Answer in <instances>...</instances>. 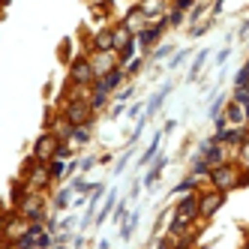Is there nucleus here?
Wrapping results in <instances>:
<instances>
[{"mask_svg":"<svg viewBox=\"0 0 249 249\" xmlns=\"http://www.w3.org/2000/svg\"><path fill=\"white\" fill-rule=\"evenodd\" d=\"M15 213H18L21 219L27 222H45L48 219V201H45V192H27L24 201L15 207Z\"/></svg>","mask_w":249,"mask_h":249,"instance_id":"obj_4","label":"nucleus"},{"mask_svg":"<svg viewBox=\"0 0 249 249\" xmlns=\"http://www.w3.org/2000/svg\"><path fill=\"white\" fill-rule=\"evenodd\" d=\"M207 186L210 189H219V192H231V189H243L249 186V171L243 162H237V159H228V162L210 168L207 174Z\"/></svg>","mask_w":249,"mask_h":249,"instance_id":"obj_1","label":"nucleus"},{"mask_svg":"<svg viewBox=\"0 0 249 249\" xmlns=\"http://www.w3.org/2000/svg\"><path fill=\"white\" fill-rule=\"evenodd\" d=\"M87 57H90V66H93L96 78H102L105 72H111L114 66H120L117 51H87Z\"/></svg>","mask_w":249,"mask_h":249,"instance_id":"obj_10","label":"nucleus"},{"mask_svg":"<svg viewBox=\"0 0 249 249\" xmlns=\"http://www.w3.org/2000/svg\"><path fill=\"white\" fill-rule=\"evenodd\" d=\"M45 165H48L51 177H54V180L60 183L63 177H66V165H69V162H66V159H57V156H54V159H51V162H45Z\"/></svg>","mask_w":249,"mask_h":249,"instance_id":"obj_29","label":"nucleus"},{"mask_svg":"<svg viewBox=\"0 0 249 249\" xmlns=\"http://www.w3.org/2000/svg\"><path fill=\"white\" fill-rule=\"evenodd\" d=\"M21 177H24V183L30 192H48L51 183H54V177H51L48 165L45 162H36L33 156L24 159V168H21Z\"/></svg>","mask_w":249,"mask_h":249,"instance_id":"obj_2","label":"nucleus"},{"mask_svg":"<svg viewBox=\"0 0 249 249\" xmlns=\"http://www.w3.org/2000/svg\"><path fill=\"white\" fill-rule=\"evenodd\" d=\"M126 162H129V153L117 159V165H114V174H123V171H126Z\"/></svg>","mask_w":249,"mask_h":249,"instance_id":"obj_46","label":"nucleus"},{"mask_svg":"<svg viewBox=\"0 0 249 249\" xmlns=\"http://www.w3.org/2000/svg\"><path fill=\"white\" fill-rule=\"evenodd\" d=\"M72 201H75L72 186H60L54 192V198H51V207H54V210H69V207H72Z\"/></svg>","mask_w":249,"mask_h":249,"instance_id":"obj_23","label":"nucleus"},{"mask_svg":"<svg viewBox=\"0 0 249 249\" xmlns=\"http://www.w3.org/2000/svg\"><path fill=\"white\" fill-rule=\"evenodd\" d=\"M69 186H72V192H75V198H87V195L93 192V186H96V183H90V180H84V174H75V177H72V183H69Z\"/></svg>","mask_w":249,"mask_h":249,"instance_id":"obj_26","label":"nucleus"},{"mask_svg":"<svg viewBox=\"0 0 249 249\" xmlns=\"http://www.w3.org/2000/svg\"><path fill=\"white\" fill-rule=\"evenodd\" d=\"M198 3H201V0H171V6L180 9V12H189L192 6H198Z\"/></svg>","mask_w":249,"mask_h":249,"instance_id":"obj_43","label":"nucleus"},{"mask_svg":"<svg viewBox=\"0 0 249 249\" xmlns=\"http://www.w3.org/2000/svg\"><path fill=\"white\" fill-rule=\"evenodd\" d=\"M237 162L249 165V132H246V138H243V144L237 147Z\"/></svg>","mask_w":249,"mask_h":249,"instance_id":"obj_42","label":"nucleus"},{"mask_svg":"<svg viewBox=\"0 0 249 249\" xmlns=\"http://www.w3.org/2000/svg\"><path fill=\"white\" fill-rule=\"evenodd\" d=\"M246 33H249V18H246V21L237 27V36H246Z\"/></svg>","mask_w":249,"mask_h":249,"instance_id":"obj_50","label":"nucleus"},{"mask_svg":"<svg viewBox=\"0 0 249 249\" xmlns=\"http://www.w3.org/2000/svg\"><path fill=\"white\" fill-rule=\"evenodd\" d=\"M189 174H195V177H201V180H207V174H210V165L204 162L201 156H192V165H189Z\"/></svg>","mask_w":249,"mask_h":249,"instance_id":"obj_31","label":"nucleus"},{"mask_svg":"<svg viewBox=\"0 0 249 249\" xmlns=\"http://www.w3.org/2000/svg\"><path fill=\"white\" fill-rule=\"evenodd\" d=\"M192 54V51L189 48H183V51H174V54H171V63H168V69H177V66H183V60Z\"/></svg>","mask_w":249,"mask_h":249,"instance_id":"obj_40","label":"nucleus"},{"mask_svg":"<svg viewBox=\"0 0 249 249\" xmlns=\"http://www.w3.org/2000/svg\"><path fill=\"white\" fill-rule=\"evenodd\" d=\"M90 51H114V39H111V27H99L90 36Z\"/></svg>","mask_w":249,"mask_h":249,"instance_id":"obj_20","label":"nucleus"},{"mask_svg":"<svg viewBox=\"0 0 249 249\" xmlns=\"http://www.w3.org/2000/svg\"><path fill=\"white\" fill-rule=\"evenodd\" d=\"M66 123L72 126H81V123H96V111L90 108V102H78V99H63L60 102V111H57Z\"/></svg>","mask_w":249,"mask_h":249,"instance_id":"obj_5","label":"nucleus"},{"mask_svg":"<svg viewBox=\"0 0 249 249\" xmlns=\"http://www.w3.org/2000/svg\"><path fill=\"white\" fill-rule=\"evenodd\" d=\"M234 87H249V57H246V63L234 72Z\"/></svg>","mask_w":249,"mask_h":249,"instance_id":"obj_37","label":"nucleus"},{"mask_svg":"<svg viewBox=\"0 0 249 249\" xmlns=\"http://www.w3.org/2000/svg\"><path fill=\"white\" fill-rule=\"evenodd\" d=\"M198 189H207V180H201V177H195V174H186L180 183H177L171 189L174 198H180V195H189V192H198Z\"/></svg>","mask_w":249,"mask_h":249,"instance_id":"obj_17","label":"nucleus"},{"mask_svg":"<svg viewBox=\"0 0 249 249\" xmlns=\"http://www.w3.org/2000/svg\"><path fill=\"white\" fill-rule=\"evenodd\" d=\"M144 108H147L144 102H132V105H129V117H132V120H138V117H141V111H144Z\"/></svg>","mask_w":249,"mask_h":249,"instance_id":"obj_45","label":"nucleus"},{"mask_svg":"<svg viewBox=\"0 0 249 249\" xmlns=\"http://www.w3.org/2000/svg\"><path fill=\"white\" fill-rule=\"evenodd\" d=\"M126 216H129V198H120L117 207H114V213H111V219L117 225H123V222H126Z\"/></svg>","mask_w":249,"mask_h":249,"instance_id":"obj_32","label":"nucleus"},{"mask_svg":"<svg viewBox=\"0 0 249 249\" xmlns=\"http://www.w3.org/2000/svg\"><path fill=\"white\" fill-rule=\"evenodd\" d=\"M168 93H171V84H162V87H159V90H156V93H153V96L147 99V108H144V117H147V120L159 114V108H162V105H165Z\"/></svg>","mask_w":249,"mask_h":249,"instance_id":"obj_18","label":"nucleus"},{"mask_svg":"<svg viewBox=\"0 0 249 249\" xmlns=\"http://www.w3.org/2000/svg\"><path fill=\"white\" fill-rule=\"evenodd\" d=\"M120 21L126 24V27H129L132 33H141V30H144V27L150 24V21H147V15L138 9V3H132V6H129L126 12H123V18H120Z\"/></svg>","mask_w":249,"mask_h":249,"instance_id":"obj_14","label":"nucleus"},{"mask_svg":"<svg viewBox=\"0 0 249 249\" xmlns=\"http://www.w3.org/2000/svg\"><path fill=\"white\" fill-rule=\"evenodd\" d=\"M222 114L228 117L231 126H246V108H243V105H237L231 96H228V102H225V111H222Z\"/></svg>","mask_w":249,"mask_h":249,"instance_id":"obj_22","label":"nucleus"},{"mask_svg":"<svg viewBox=\"0 0 249 249\" xmlns=\"http://www.w3.org/2000/svg\"><path fill=\"white\" fill-rule=\"evenodd\" d=\"M165 18H168V27L174 30V27H180V24H186V12H180V9H168V15H165Z\"/></svg>","mask_w":249,"mask_h":249,"instance_id":"obj_36","label":"nucleus"},{"mask_svg":"<svg viewBox=\"0 0 249 249\" xmlns=\"http://www.w3.org/2000/svg\"><path fill=\"white\" fill-rule=\"evenodd\" d=\"M57 144H60V138L54 132H42V135H36V141H33L30 156L36 159V162H51L54 153H57Z\"/></svg>","mask_w":249,"mask_h":249,"instance_id":"obj_9","label":"nucleus"},{"mask_svg":"<svg viewBox=\"0 0 249 249\" xmlns=\"http://www.w3.org/2000/svg\"><path fill=\"white\" fill-rule=\"evenodd\" d=\"M123 111H126V105H120V102H117V105H114V108L108 111V120H117V117H120Z\"/></svg>","mask_w":249,"mask_h":249,"instance_id":"obj_47","label":"nucleus"},{"mask_svg":"<svg viewBox=\"0 0 249 249\" xmlns=\"http://www.w3.org/2000/svg\"><path fill=\"white\" fill-rule=\"evenodd\" d=\"M162 135H165V132H153V141L144 147V153H141V156H138V162H135L138 168H147L153 159L159 156V147H162Z\"/></svg>","mask_w":249,"mask_h":249,"instance_id":"obj_19","label":"nucleus"},{"mask_svg":"<svg viewBox=\"0 0 249 249\" xmlns=\"http://www.w3.org/2000/svg\"><path fill=\"white\" fill-rule=\"evenodd\" d=\"M93 126H96V123H81V126H72V132H69V144H72L75 150L87 147L93 141Z\"/></svg>","mask_w":249,"mask_h":249,"instance_id":"obj_15","label":"nucleus"},{"mask_svg":"<svg viewBox=\"0 0 249 249\" xmlns=\"http://www.w3.org/2000/svg\"><path fill=\"white\" fill-rule=\"evenodd\" d=\"M123 84H126V72H123V66H114L111 72H105L102 78H96V87H102V90H108L111 96L120 90Z\"/></svg>","mask_w":249,"mask_h":249,"instance_id":"obj_11","label":"nucleus"},{"mask_svg":"<svg viewBox=\"0 0 249 249\" xmlns=\"http://www.w3.org/2000/svg\"><path fill=\"white\" fill-rule=\"evenodd\" d=\"M174 249H180V246H174Z\"/></svg>","mask_w":249,"mask_h":249,"instance_id":"obj_53","label":"nucleus"},{"mask_svg":"<svg viewBox=\"0 0 249 249\" xmlns=\"http://www.w3.org/2000/svg\"><path fill=\"white\" fill-rule=\"evenodd\" d=\"M138 192H141V183H132V186H129V201L138 198Z\"/></svg>","mask_w":249,"mask_h":249,"instance_id":"obj_48","label":"nucleus"},{"mask_svg":"<svg viewBox=\"0 0 249 249\" xmlns=\"http://www.w3.org/2000/svg\"><path fill=\"white\" fill-rule=\"evenodd\" d=\"M99 165V156H84L81 162H78V174H87L90 168H96Z\"/></svg>","mask_w":249,"mask_h":249,"instance_id":"obj_41","label":"nucleus"},{"mask_svg":"<svg viewBox=\"0 0 249 249\" xmlns=\"http://www.w3.org/2000/svg\"><path fill=\"white\" fill-rule=\"evenodd\" d=\"M174 54V45H168V42H162V45H156L153 51H150V60L156 63V60H165V57H171Z\"/></svg>","mask_w":249,"mask_h":249,"instance_id":"obj_34","label":"nucleus"},{"mask_svg":"<svg viewBox=\"0 0 249 249\" xmlns=\"http://www.w3.org/2000/svg\"><path fill=\"white\" fill-rule=\"evenodd\" d=\"M207 57H210V51H207V48H201V51H198V54H195V57H192V66H189V75H186L189 81H195V78H198V72H201V69H204V63H207Z\"/></svg>","mask_w":249,"mask_h":249,"instance_id":"obj_28","label":"nucleus"},{"mask_svg":"<svg viewBox=\"0 0 249 249\" xmlns=\"http://www.w3.org/2000/svg\"><path fill=\"white\" fill-rule=\"evenodd\" d=\"M195 156H201L210 168H216V165L228 162V159H237V156H234V150H228L225 144H219V141L213 138V135H207V138H201V141H198V147H195Z\"/></svg>","mask_w":249,"mask_h":249,"instance_id":"obj_3","label":"nucleus"},{"mask_svg":"<svg viewBox=\"0 0 249 249\" xmlns=\"http://www.w3.org/2000/svg\"><path fill=\"white\" fill-rule=\"evenodd\" d=\"M165 165H168V156H165V153H159V156L153 159V165H147V174H144V186H147L150 192L156 189V183H159V177H162Z\"/></svg>","mask_w":249,"mask_h":249,"instance_id":"obj_16","label":"nucleus"},{"mask_svg":"<svg viewBox=\"0 0 249 249\" xmlns=\"http://www.w3.org/2000/svg\"><path fill=\"white\" fill-rule=\"evenodd\" d=\"M225 102H228V96H225V93H216V96H213V102H210V108H207V117L216 120V117L225 111Z\"/></svg>","mask_w":249,"mask_h":249,"instance_id":"obj_30","label":"nucleus"},{"mask_svg":"<svg viewBox=\"0 0 249 249\" xmlns=\"http://www.w3.org/2000/svg\"><path fill=\"white\" fill-rule=\"evenodd\" d=\"M69 84H96V72L90 66V57L87 54H78L69 60Z\"/></svg>","mask_w":249,"mask_h":249,"instance_id":"obj_8","label":"nucleus"},{"mask_svg":"<svg viewBox=\"0 0 249 249\" xmlns=\"http://www.w3.org/2000/svg\"><path fill=\"white\" fill-rule=\"evenodd\" d=\"M111 39H114V51L120 54V51H126L129 45H135V33L123 21H117V24H111Z\"/></svg>","mask_w":249,"mask_h":249,"instance_id":"obj_13","label":"nucleus"},{"mask_svg":"<svg viewBox=\"0 0 249 249\" xmlns=\"http://www.w3.org/2000/svg\"><path fill=\"white\" fill-rule=\"evenodd\" d=\"M117 189H108V195H105V201L99 204V210H96V219H93V225H102L105 219H108L111 216V213H114V207H117Z\"/></svg>","mask_w":249,"mask_h":249,"instance_id":"obj_21","label":"nucleus"},{"mask_svg":"<svg viewBox=\"0 0 249 249\" xmlns=\"http://www.w3.org/2000/svg\"><path fill=\"white\" fill-rule=\"evenodd\" d=\"M111 99H114V102H120V105L132 102V99H135V87H132V84H123V87H120V90H117Z\"/></svg>","mask_w":249,"mask_h":249,"instance_id":"obj_33","label":"nucleus"},{"mask_svg":"<svg viewBox=\"0 0 249 249\" xmlns=\"http://www.w3.org/2000/svg\"><path fill=\"white\" fill-rule=\"evenodd\" d=\"M243 249H249V240H246V243H243Z\"/></svg>","mask_w":249,"mask_h":249,"instance_id":"obj_52","label":"nucleus"},{"mask_svg":"<svg viewBox=\"0 0 249 249\" xmlns=\"http://www.w3.org/2000/svg\"><path fill=\"white\" fill-rule=\"evenodd\" d=\"M108 102H111V93H108V90H102V87H96V84H93V96H90V108H93V111L99 114V111H102V108H105V105H108Z\"/></svg>","mask_w":249,"mask_h":249,"instance_id":"obj_27","label":"nucleus"},{"mask_svg":"<svg viewBox=\"0 0 249 249\" xmlns=\"http://www.w3.org/2000/svg\"><path fill=\"white\" fill-rule=\"evenodd\" d=\"M138 9L147 15V21L153 24L156 18H162V15H168L171 9V0H138Z\"/></svg>","mask_w":249,"mask_h":249,"instance_id":"obj_12","label":"nucleus"},{"mask_svg":"<svg viewBox=\"0 0 249 249\" xmlns=\"http://www.w3.org/2000/svg\"><path fill=\"white\" fill-rule=\"evenodd\" d=\"M165 30H171L168 27V18L162 15V18H156L153 24H147L141 33H135V42H138V51H144V54H150V51L156 48V45H162V36H165Z\"/></svg>","mask_w":249,"mask_h":249,"instance_id":"obj_6","label":"nucleus"},{"mask_svg":"<svg viewBox=\"0 0 249 249\" xmlns=\"http://www.w3.org/2000/svg\"><path fill=\"white\" fill-rule=\"evenodd\" d=\"M231 99L237 105H243V108H249V87H234V90H231Z\"/></svg>","mask_w":249,"mask_h":249,"instance_id":"obj_38","label":"nucleus"},{"mask_svg":"<svg viewBox=\"0 0 249 249\" xmlns=\"http://www.w3.org/2000/svg\"><path fill=\"white\" fill-rule=\"evenodd\" d=\"M225 198H228V192H219V189H198V210H201V222L213 219L216 213L225 207Z\"/></svg>","mask_w":249,"mask_h":249,"instance_id":"obj_7","label":"nucleus"},{"mask_svg":"<svg viewBox=\"0 0 249 249\" xmlns=\"http://www.w3.org/2000/svg\"><path fill=\"white\" fill-rule=\"evenodd\" d=\"M30 189H27V183H24V177H18V180H12V186H9V207L15 210L21 201H24V195H27Z\"/></svg>","mask_w":249,"mask_h":249,"instance_id":"obj_24","label":"nucleus"},{"mask_svg":"<svg viewBox=\"0 0 249 249\" xmlns=\"http://www.w3.org/2000/svg\"><path fill=\"white\" fill-rule=\"evenodd\" d=\"M54 156H57V159H66V162H69V159L75 156V147L69 144V141H60V144H57V153H54Z\"/></svg>","mask_w":249,"mask_h":249,"instance_id":"obj_39","label":"nucleus"},{"mask_svg":"<svg viewBox=\"0 0 249 249\" xmlns=\"http://www.w3.org/2000/svg\"><path fill=\"white\" fill-rule=\"evenodd\" d=\"M138 219H141V210L135 207V210H129V216H126V222L120 225V240H132V234H135V228H138Z\"/></svg>","mask_w":249,"mask_h":249,"instance_id":"obj_25","label":"nucleus"},{"mask_svg":"<svg viewBox=\"0 0 249 249\" xmlns=\"http://www.w3.org/2000/svg\"><path fill=\"white\" fill-rule=\"evenodd\" d=\"M123 66V72H126V78H132V75H138L141 69H144V57H132L129 63H120Z\"/></svg>","mask_w":249,"mask_h":249,"instance_id":"obj_35","label":"nucleus"},{"mask_svg":"<svg viewBox=\"0 0 249 249\" xmlns=\"http://www.w3.org/2000/svg\"><path fill=\"white\" fill-rule=\"evenodd\" d=\"M228 126H231V123H228V117H225V114H219L216 120H213V132H225Z\"/></svg>","mask_w":249,"mask_h":249,"instance_id":"obj_44","label":"nucleus"},{"mask_svg":"<svg viewBox=\"0 0 249 249\" xmlns=\"http://www.w3.org/2000/svg\"><path fill=\"white\" fill-rule=\"evenodd\" d=\"M51 249H66V243H54V246H51Z\"/></svg>","mask_w":249,"mask_h":249,"instance_id":"obj_51","label":"nucleus"},{"mask_svg":"<svg viewBox=\"0 0 249 249\" xmlns=\"http://www.w3.org/2000/svg\"><path fill=\"white\" fill-rule=\"evenodd\" d=\"M228 54H231V48H228V45H225V48H222V51H219V54H216V60H219V63H225V60H228Z\"/></svg>","mask_w":249,"mask_h":249,"instance_id":"obj_49","label":"nucleus"}]
</instances>
